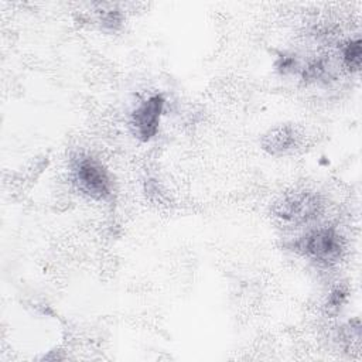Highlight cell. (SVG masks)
I'll return each instance as SVG.
<instances>
[{
	"label": "cell",
	"mask_w": 362,
	"mask_h": 362,
	"mask_svg": "<svg viewBox=\"0 0 362 362\" xmlns=\"http://www.w3.org/2000/svg\"><path fill=\"white\" fill-rule=\"evenodd\" d=\"M322 204L320 198L307 191L290 192L283 195L272 206L274 218L287 226H301L320 216Z\"/></svg>",
	"instance_id": "3"
},
{
	"label": "cell",
	"mask_w": 362,
	"mask_h": 362,
	"mask_svg": "<svg viewBox=\"0 0 362 362\" xmlns=\"http://www.w3.org/2000/svg\"><path fill=\"white\" fill-rule=\"evenodd\" d=\"M163 109L164 98L160 93L148 96L136 106L132 113L130 126L137 139L141 141H148L157 134Z\"/></svg>",
	"instance_id": "4"
},
{
	"label": "cell",
	"mask_w": 362,
	"mask_h": 362,
	"mask_svg": "<svg viewBox=\"0 0 362 362\" xmlns=\"http://www.w3.org/2000/svg\"><path fill=\"white\" fill-rule=\"evenodd\" d=\"M71 171L78 189L89 198L105 201L112 195L109 173L96 158L81 153L72 158Z\"/></svg>",
	"instance_id": "2"
},
{
	"label": "cell",
	"mask_w": 362,
	"mask_h": 362,
	"mask_svg": "<svg viewBox=\"0 0 362 362\" xmlns=\"http://www.w3.org/2000/svg\"><path fill=\"white\" fill-rule=\"evenodd\" d=\"M361 55H362V49H361V41L359 38L355 40H349L346 42V45L342 49V59L344 64L346 65V68L351 72H356L361 68Z\"/></svg>",
	"instance_id": "6"
},
{
	"label": "cell",
	"mask_w": 362,
	"mask_h": 362,
	"mask_svg": "<svg viewBox=\"0 0 362 362\" xmlns=\"http://www.w3.org/2000/svg\"><path fill=\"white\" fill-rule=\"evenodd\" d=\"M293 249L314 263L328 267L341 260L345 245L342 236L334 228L318 226L296 239Z\"/></svg>",
	"instance_id": "1"
},
{
	"label": "cell",
	"mask_w": 362,
	"mask_h": 362,
	"mask_svg": "<svg viewBox=\"0 0 362 362\" xmlns=\"http://www.w3.org/2000/svg\"><path fill=\"white\" fill-rule=\"evenodd\" d=\"M297 144V136L293 127L280 126L269 132L263 139V147L272 154H284L294 148Z\"/></svg>",
	"instance_id": "5"
}]
</instances>
